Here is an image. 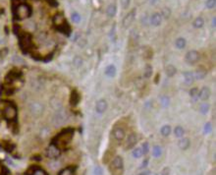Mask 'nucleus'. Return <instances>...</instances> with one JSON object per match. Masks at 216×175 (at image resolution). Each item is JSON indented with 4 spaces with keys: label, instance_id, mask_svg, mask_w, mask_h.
Masks as SVG:
<instances>
[{
    "label": "nucleus",
    "instance_id": "obj_1",
    "mask_svg": "<svg viewBox=\"0 0 216 175\" xmlns=\"http://www.w3.org/2000/svg\"><path fill=\"white\" fill-rule=\"evenodd\" d=\"M73 134H74V130L72 129H66L62 131L59 135H57L53 140L52 145L57 147L59 150L66 148L67 145L70 144L71 140L73 138Z\"/></svg>",
    "mask_w": 216,
    "mask_h": 175
},
{
    "label": "nucleus",
    "instance_id": "obj_2",
    "mask_svg": "<svg viewBox=\"0 0 216 175\" xmlns=\"http://www.w3.org/2000/svg\"><path fill=\"white\" fill-rule=\"evenodd\" d=\"M31 15H32V9L28 4L21 3L17 6L16 10H15V16H16V18L19 20L27 19Z\"/></svg>",
    "mask_w": 216,
    "mask_h": 175
},
{
    "label": "nucleus",
    "instance_id": "obj_3",
    "mask_svg": "<svg viewBox=\"0 0 216 175\" xmlns=\"http://www.w3.org/2000/svg\"><path fill=\"white\" fill-rule=\"evenodd\" d=\"M3 115L7 120L14 121L17 118V108L14 104H7L3 108Z\"/></svg>",
    "mask_w": 216,
    "mask_h": 175
},
{
    "label": "nucleus",
    "instance_id": "obj_4",
    "mask_svg": "<svg viewBox=\"0 0 216 175\" xmlns=\"http://www.w3.org/2000/svg\"><path fill=\"white\" fill-rule=\"evenodd\" d=\"M67 120V115L65 110L63 109H57L53 116V123L55 126H61L63 125Z\"/></svg>",
    "mask_w": 216,
    "mask_h": 175
},
{
    "label": "nucleus",
    "instance_id": "obj_5",
    "mask_svg": "<svg viewBox=\"0 0 216 175\" xmlns=\"http://www.w3.org/2000/svg\"><path fill=\"white\" fill-rule=\"evenodd\" d=\"M43 109H44L43 105L38 101L32 102V103L30 104V106H29V110L31 111L32 114L34 115V116H38V115H40L43 111Z\"/></svg>",
    "mask_w": 216,
    "mask_h": 175
},
{
    "label": "nucleus",
    "instance_id": "obj_6",
    "mask_svg": "<svg viewBox=\"0 0 216 175\" xmlns=\"http://www.w3.org/2000/svg\"><path fill=\"white\" fill-rule=\"evenodd\" d=\"M186 62L189 64H196L200 59V53L196 50H190L186 54Z\"/></svg>",
    "mask_w": 216,
    "mask_h": 175
},
{
    "label": "nucleus",
    "instance_id": "obj_7",
    "mask_svg": "<svg viewBox=\"0 0 216 175\" xmlns=\"http://www.w3.org/2000/svg\"><path fill=\"white\" fill-rule=\"evenodd\" d=\"M136 14H137L136 9H133V10L130 11L126 16H125V18L123 19V26H124V28H128V27H130V26L132 25V23L134 22V20H135Z\"/></svg>",
    "mask_w": 216,
    "mask_h": 175
},
{
    "label": "nucleus",
    "instance_id": "obj_8",
    "mask_svg": "<svg viewBox=\"0 0 216 175\" xmlns=\"http://www.w3.org/2000/svg\"><path fill=\"white\" fill-rule=\"evenodd\" d=\"M123 166H124V163H123V159L121 156H116L115 159H113L111 163V168L113 171H120L122 172L123 170Z\"/></svg>",
    "mask_w": 216,
    "mask_h": 175
},
{
    "label": "nucleus",
    "instance_id": "obj_9",
    "mask_svg": "<svg viewBox=\"0 0 216 175\" xmlns=\"http://www.w3.org/2000/svg\"><path fill=\"white\" fill-rule=\"evenodd\" d=\"M46 156L47 157H49V159H57L60 156V150L57 147H55L54 145H51V146L47 149Z\"/></svg>",
    "mask_w": 216,
    "mask_h": 175
},
{
    "label": "nucleus",
    "instance_id": "obj_10",
    "mask_svg": "<svg viewBox=\"0 0 216 175\" xmlns=\"http://www.w3.org/2000/svg\"><path fill=\"white\" fill-rule=\"evenodd\" d=\"M149 22L153 27H158L162 23V15L159 14V13H154V14L151 15Z\"/></svg>",
    "mask_w": 216,
    "mask_h": 175
},
{
    "label": "nucleus",
    "instance_id": "obj_11",
    "mask_svg": "<svg viewBox=\"0 0 216 175\" xmlns=\"http://www.w3.org/2000/svg\"><path fill=\"white\" fill-rule=\"evenodd\" d=\"M106 109H107V102H106V100H99L96 102V112L99 113V114H101L103 112H105Z\"/></svg>",
    "mask_w": 216,
    "mask_h": 175
},
{
    "label": "nucleus",
    "instance_id": "obj_12",
    "mask_svg": "<svg viewBox=\"0 0 216 175\" xmlns=\"http://www.w3.org/2000/svg\"><path fill=\"white\" fill-rule=\"evenodd\" d=\"M210 89L207 87H204L200 92H198V99L201 100H207L210 97Z\"/></svg>",
    "mask_w": 216,
    "mask_h": 175
},
{
    "label": "nucleus",
    "instance_id": "obj_13",
    "mask_svg": "<svg viewBox=\"0 0 216 175\" xmlns=\"http://www.w3.org/2000/svg\"><path fill=\"white\" fill-rule=\"evenodd\" d=\"M125 131L122 129V128H116V129L113 131V137L115 138V140H117L118 142H121L122 140H124L125 138Z\"/></svg>",
    "mask_w": 216,
    "mask_h": 175
},
{
    "label": "nucleus",
    "instance_id": "obj_14",
    "mask_svg": "<svg viewBox=\"0 0 216 175\" xmlns=\"http://www.w3.org/2000/svg\"><path fill=\"white\" fill-rule=\"evenodd\" d=\"M136 144H137V136H136V134L129 135V137L127 139V142H126V146H125V149H132Z\"/></svg>",
    "mask_w": 216,
    "mask_h": 175
},
{
    "label": "nucleus",
    "instance_id": "obj_15",
    "mask_svg": "<svg viewBox=\"0 0 216 175\" xmlns=\"http://www.w3.org/2000/svg\"><path fill=\"white\" fill-rule=\"evenodd\" d=\"M28 175H47L46 171L44 169L40 168L36 166V167H32L28 171Z\"/></svg>",
    "mask_w": 216,
    "mask_h": 175
},
{
    "label": "nucleus",
    "instance_id": "obj_16",
    "mask_svg": "<svg viewBox=\"0 0 216 175\" xmlns=\"http://www.w3.org/2000/svg\"><path fill=\"white\" fill-rule=\"evenodd\" d=\"M20 44L23 48H28L31 44V37L29 35H24V37H21Z\"/></svg>",
    "mask_w": 216,
    "mask_h": 175
},
{
    "label": "nucleus",
    "instance_id": "obj_17",
    "mask_svg": "<svg viewBox=\"0 0 216 175\" xmlns=\"http://www.w3.org/2000/svg\"><path fill=\"white\" fill-rule=\"evenodd\" d=\"M184 76V80H185V83L187 84V85H191L193 83V81H194V76H193V72H185V73L183 74Z\"/></svg>",
    "mask_w": 216,
    "mask_h": 175
},
{
    "label": "nucleus",
    "instance_id": "obj_18",
    "mask_svg": "<svg viewBox=\"0 0 216 175\" xmlns=\"http://www.w3.org/2000/svg\"><path fill=\"white\" fill-rule=\"evenodd\" d=\"M178 145H179V148L181 149V150L186 151L189 149L190 145H191V142H190V140L188 138H182L179 141Z\"/></svg>",
    "mask_w": 216,
    "mask_h": 175
},
{
    "label": "nucleus",
    "instance_id": "obj_19",
    "mask_svg": "<svg viewBox=\"0 0 216 175\" xmlns=\"http://www.w3.org/2000/svg\"><path fill=\"white\" fill-rule=\"evenodd\" d=\"M116 72H117V70H116V67L114 65H108L106 67V69H105V75L107 77H110V78H112V77H114L116 75Z\"/></svg>",
    "mask_w": 216,
    "mask_h": 175
},
{
    "label": "nucleus",
    "instance_id": "obj_20",
    "mask_svg": "<svg viewBox=\"0 0 216 175\" xmlns=\"http://www.w3.org/2000/svg\"><path fill=\"white\" fill-rule=\"evenodd\" d=\"M187 45V40H185L184 37H178L177 40H175V46L178 49H183L186 47Z\"/></svg>",
    "mask_w": 216,
    "mask_h": 175
},
{
    "label": "nucleus",
    "instance_id": "obj_21",
    "mask_svg": "<svg viewBox=\"0 0 216 175\" xmlns=\"http://www.w3.org/2000/svg\"><path fill=\"white\" fill-rule=\"evenodd\" d=\"M193 76H194V79L201 80L206 76V71L204 69V68H198V69L196 71V73H193Z\"/></svg>",
    "mask_w": 216,
    "mask_h": 175
},
{
    "label": "nucleus",
    "instance_id": "obj_22",
    "mask_svg": "<svg viewBox=\"0 0 216 175\" xmlns=\"http://www.w3.org/2000/svg\"><path fill=\"white\" fill-rule=\"evenodd\" d=\"M75 172H76V167L69 166V167L62 169L59 172V175H75Z\"/></svg>",
    "mask_w": 216,
    "mask_h": 175
},
{
    "label": "nucleus",
    "instance_id": "obj_23",
    "mask_svg": "<svg viewBox=\"0 0 216 175\" xmlns=\"http://www.w3.org/2000/svg\"><path fill=\"white\" fill-rule=\"evenodd\" d=\"M176 72H177L176 67L173 66V65H171V64L167 65L166 68H165V73H166V75H167L168 77H173V76L176 74Z\"/></svg>",
    "mask_w": 216,
    "mask_h": 175
},
{
    "label": "nucleus",
    "instance_id": "obj_24",
    "mask_svg": "<svg viewBox=\"0 0 216 175\" xmlns=\"http://www.w3.org/2000/svg\"><path fill=\"white\" fill-rule=\"evenodd\" d=\"M116 12H117V7L114 4H110L106 9V13L109 17H114L116 15Z\"/></svg>",
    "mask_w": 216,
    "mask_h": 175
},
{
    "label": "nucleus",
    "instance_id": "obj_25",
    "mask_svg": "<svg viewBox=\"0 0 216 175\" xmlns=\"http://www.w3.org/2000/svg\"><path fill=\"white\" fill-rule=\"evenodd\" d=\"M193 27L196 28V29H200V28L204 27V19L201 18V17H197V18L193 21Z\"/></svg>",
    "mask_w": 216,
    "mask_h": 175
},
{
    "label": "nucleus",
    "instance_id": "obj_26",
    "mask_svg": "<svg viewBox=\"0 0 216 175\" xmlns=\"http://www.w3.org/2000/svg\"><path fill=\"white\" fill-rule=\"evenodd\" d=\"M160 133L164 137H167V136H169L171 133V127L169 125H164L160 129Z\"/></svg>",
    "mask_w": 216,
    "mask_h": 175
},
{
    "label": "nucleus",
    "instance_id": "obj_27",
    "mask_svg": "<svg viewBox=\"0 0 216 175\" xmlns=\"http://www.w3.org/2000/svg\"><path fill=\"white\" fill-rule=\"evenodd\" d=\"M174 134L176 137H178V138H183V136L185 134V131L184 129L181 126H177L175 129H174Z\"/></svg>",
    "mask_w": 216,
    "mask_h": 175
},
{
    "label": "nucleus",
    "instance_id": "obj_28",
    "mask_svg": "<svg viewBox=\"0 0 216 175\" xmlns=\"http://www.w3.org/2000/svg\"><path fill=\"white\" fill-rule=\"evenodd\" d=\"M152 155L154 157H159L162 155V149L159 146H154L152 149Z\"/></svg>",
    "mask_w": 216,
    "mask_h": 175
},
{
    "label": "nucleus",
    "instance_id": "obj_29",
    "mask_svg": "<svg viewBox=\"0 0 216 175\" xmlns=\"http://www.w3.org/2000/svg\"><path fill=\"white\" fill-rule=\"evenodd\" d=\"M198 89L197 88H193L191 91H190V96L193 100H198Z\"/></svg>",
    "mask_w": 216,
    "mask_h": 175
},
{
    "label": "nucleus",
    "instance_id": "obj_30",
    "mask_svg": "<svg viewBox=\"0 0 216 175\" xmlns=\"http://www.w3.org/2000/svg\"><path fill=\"white\" fill-rule=\"evenodd\" d=\"M209 109H210V106L208 103H202L200 107V111L201 114H207L209 111Z\"/></svg>",
    "mask_w": 216,
    "mask_h": 175
},
{
    "label": "nucleus",
    "instance_id": "obj_31",
    "mask_svg": "<svg viewBox=\"0 0 216 175\" xmlns=\"http://www.w3.org/2000/svg\"><path fill=\"white\" fill-rule=\"evenodd\" d=\"M151 73H152V67L151 65H146L145 68V72H144V76L145 78H149L151 76Z\"/></svg>",
    "mask_w": 216,
    "mask_h": 175
},
{
    "label": "nucleus",
    "instance_id": "obj_32",
    "mask_svg": "<svg viewBox=\"0 0 216 175\" xmlns=\"http://www.w3.org/2000/svg\"><path fill=\"white\" fill-rule=\"evenodd\" d=\"M71 19L72 21L74 23H79L80 21H81V15L79 14V13H77V12H74V13H72V15H71Z\"/></svg>",
    "mask_w": 216,
    "mask_h": 175
},
{
    "label": "nucleus",
    "instance_id": "obj_33",
    "mask_svg": "<svg viewBox=\"0 0 216 175\" xmlns=\"http://www.w3.org/2000/svg\"><path fill=\"white\" fill-rule=\"evenodd\" d=\"M141 156H142V151L141 148H137L133 151V156L136 157V159H139Z\"/></svg>",
    "mask_w": 216,
    "mask_h": 175
},
{
    "label": "nucleus",
    "instance_id": "obj_34",
    "mask_svg": "<svg viewBox=\"0 0 216 175\" xmlns=\"http://www.w3.org/2000/svg\"><path fill=\"white\" fill-rule=\"evenodd\" d=\"M212 131V125H211V123L207 122L204 124V134H209L210 132Z\"/></svg>",
    "mask_w": 216,
    "mask_h": 175
},
{
    "label": "nucleus",
    "instance_id": "obj_35",
    "mask_svg": "<svg viewBox=\"0 0 216 175\" xmlns=\"http://www.w3.org/2000/svg\"><path fill=\"white\" fill-rule=\"evenodd\" d=\"M141 151H142V155H148L149 152V145L148 143H144L141 146Z\"/></svg>",
    "mask_w": 216,
    "mask_h": 175
},
{
    "label": "nucleus",
    "instance_id": "obj_36",
    "mask_svg": "<svg viewBox=\"0 0 216 175\" xmlns=\"http://www.w3.org/2000/svg\"><path fill=\"white\" fill-rule=\"evenodd\" d=\"M169 97H167L166 96H164L161 97V105L163 106V107H167L168 105H169Z\"/></svg>",
    "mask_w": 216,
    "mask_h": 175
},
{
    "label": "nucleus",
    "instance_id": "obj_37",
    "mask_svg": "<svg viewBox=\"0 0 216 175\" xmlns=\"http://www.w3.org/2000/svg\"><path fill=\"white\" fill-rule=\"evenodd\" d=\"M205 6L206 8H208V9H212V8L215 7V0H206Z\"/></svg>",
    "mask_w": 216,
    "mask_h": 175
},
{
    "label": "nucleus",
    "instance_id": "obj_38",
    "mask_svg": "<svg viewBox=\"0 0 216 175\" xmlns=\"http://www.w3.org/2000/svg\"><path fill=\"white\" fill-rule=\"evenodd\" d=\"M79 99H80V96H79V95H78V93H76V92H74L72 93V102L74 104H77L78 103V101H79ZM72 103V104H73Z\"/></svg>",
    "mask_w": 216,
    "mask_h": 175
},
{
    "label": "nucleus",
    "instance_id": "obj_39",
    "mask_svg": "<svg viewBox=\"0 0 216 175\" xmlns=\"http://www.w3.org/2000/svg\"><path fill=\"white\" fill-rule=\"evenodd\" d=\"M93 173H94V175H102L103 170L100 166H96V167H94V170H93Z\"/></svg>",
    "mask_w": 216,
    "mask_h": 175
},
{
    "label": "nucleus",
    "instance_id": "obj_40",
    "mask_svg": "<svg viewBox=\"0 0 216 175\" xmlns=\"http://www.w3.org/2000/svg\"><path fill=\"white\" fill-rule=\"evenodd\" d=\"M130 2H131V0H122V5H123L124 9H128Z\"/></svg>",
    "mask_w": 216,
    "mask_h": 175
},
{
    "label": "nucleus",
    "instance_id": "obj_41",
    "mask_svg": "<svg viewBox=\"0 0 216 175\" xmlns=\"http://www.w3.org/2000/svg\"><path fill=\"white\" fill-rule=\"evenodd\" d=\"M148 159H145L144 161H142V163H141V167H145V166H148Z\"/></svg>",
    "mask_w": 216,
    "mask_h": 175
},
{
    "label": "nucleus",
    "instance_id": "obj_42",
    "mask_svg": "<svg viewBox=\"0 0 216 175\" xmlns=\"http://www.w3.org/2000/svg\"><path fill=\"white\" fill-rule=\"evenodd\" d=\"M215 24H216V18L214 17V18L212 19V27L215 28Z\"/></svg>",
    "mask_w": 216,
    "mask_h": 175
},
{
    "label": "nucleus",
    "instance_id": "obj_43",
    "mask_svg": "<svg viewBox=\"0 0 216 175\" xmlns=\"http://www.w3.org/2000/svg\"><path fill=\"white\" fill-rule=\"evenodd\" d=\"M149 174H150L149 171H145V172H142V173H141V174H139V175H149Z\"/></svg>",
    "mask_w": 216,
    "mask_h": 175
},
{
    "label": "nucleus",
    "instance_id": "obj_44",
    "mask_svg": "<svg viewBox=\"0 0 216 175\" xmlns=\"http://www.w3.org/2000/svg\"><path fill=\"white\" fill-rule=\"evenodd\" d=\"M149 175H151V174H149ZM152 175H156V174H152Z\"/></svg>",
    "mask_w": 216,
    "mask_h": 175
}]
</instances>
